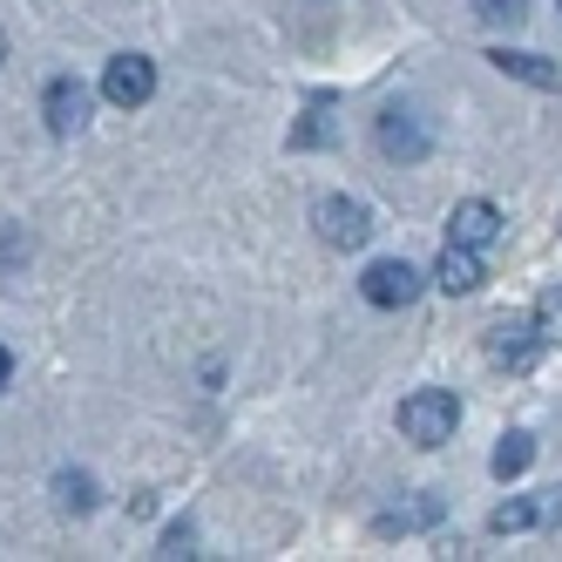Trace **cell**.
<instances>
[{
  "label": "cell",
  "instance_id": "obj_1",
  "mask_svg": "<svg viewBox=\"0 0 562 562\" xmlns=\"http://www.w3.org/2000/svg\"><path fill=\"white\" fill-rule=\"evenodd\" d=\"M454 427H461V400L448 386H420L400 400V434L414 448H440V440H454Z\"/></svg>",
  "mask_w": 562,
  "mask_h": 562
},
{
  "label": "cell",
  "instance_id": "obj_2",
  "mask_svg": "<svg viewBox=\"0 0 562 562\" xmlns=\"http://www.w3.org/2000/svg\"><path fill=\"white\" fill-rule=\"evenodd\" d=\"M359 292H367V305H380V312H400V305L420 299V271L407 258H380V265H367Z\"/></svg>",
  "mask_w": 562,
  "mask_h": 562
},
{
  "label": "cell",
  "instance_id": "obj_3",
  "mask_svg": "<svg viewBox=\"0 0 562 562\" xmlns=\"http://www.w3.org/2000/svg\"><path fill=\"white\" fill-rule=\"evenodd\" d=\"M318 237H326L333 251H359L373 237V211L359 204V196H326V204H318Z\"/></svg>",
  "mask_w": 562,
  "mask_h": 562
},
{
  "label": "cell",
  "instance_id": "obj_4",
  "mask_svg": "<svg viewBox=\"0 0 562 562\" xmlns=\"http://www.w3.org/2000/svg\"><path fill=\"white\" fill-rule=\"evenodd\" d=\"M102 95H109L115 109H143V102L156 95V61H149V55H115V61L102 68Z\"/></svg>",
  "mask_w": 562,
  "mask_h": 562
},
{
  "label": "cell",
  "instance_id": "obj_5",
  "mask_svg": "<svg viewBox=\"0 0 562 562\" xmlns=\"http://www.w3.org/2000/svg\"><path fill=\"white\" fill-rule=\"evenodd\" d=\"M89 109H95V95H89V82H75V75H55L48 95H42V115H48L55 136H75L89 123Z\"/></svg>",
  "mask_w": 562,
  "mask_h": 562
},
{
  "label": "cell",
  "instance_id": "obj_6",
  "mask_svg": "<svg viewBox=\"0 0 562 562\" xmlns=\"http://www.w3.org/2000/svg\"><path fill=\"white\" fill-rule=\"evenodd\" d=\"M448 237H454V245L488 251L495 237H502V211L488 204V196H468V204H454V217H448Z\"/></svg>",
  "mask_w": 562,
  "mask_h": 562
},
{
  "label": "cell",
  "instance_id": "obj_7",
  "mask_svg": "<svg viewBox=\"0 0 562 562\" xmlns=\"http://www.w3.org/2000/svg\"><path fill=\"white\" fill-rule=\"evenodd\" d=\"M481 278H488V271H481V251H474V245H454V237H448V251H440V265H434V285L454 292V299H468Z\"/></svg>",
  "mask_w": 562,
  "mask_h": 562
},
{
  "label": "cell",
  "instance_id": "obj_8",
  "mask_svg": "<svg viewBox=\"0 0 562 562\" xmlns=\"http://www.w3.org/2000/svg\"><path fill=\"white\" fill-rule=\"evenodd\" d=\"M380 149H386V156H400V164L427 156V130H420V115H414V109H386V115H380Z\"/></svg>",
  "mask_w": 562,
  "mask_h": 562
},
{
  "label": "cell",
  "instance_id": "obj_9",
  "mask_svg": "<svg viewBox=\"0 0 562 562\" xmlns=\"http://www.w3.org/2000/svg\"><path fill=\"white\" fill-rule=\"evenodd\" d=\"M488 61H495L502 75H515V82H529V89H555V82H562V68H549L542 55H521V48H495Z\"/></svg>",
  "mask_w": 562,
  "mask_h": 562
},
{
  "label": "cell",
  "instance_id": "obj_10",
  "mask_svg": "<svg viewBox=\"0 0 562 562\" xmlns=\"http://www.w3.org/2000/svg\"><path fill=\"white\" fill-rule=\"evenodd\" d=\"M529 333H536V326H515V318H502L495 339H488V352L508 359V367H529V359H536V339H529Z\"/></svg>",
  "mask_w": 562,
  "mask_h": 562
},
{
  "label": "cell",
  "instance_id": "obj_11",
  "mask_svg": "<svg viewBox=\"0 0 562 562\" xmlns=\"http://www.w3.org/2000/svg\"><path fill=\"white\" fill-rule=\"evenodd\" d=\"M495 536H521V529H542V502H529V495H515V502H502L495 508V521H488Z\"/></svg>",
  "mask_w": 562,
  "mask_h": 562
},
{
  "label": "cell",
  "instance_id": "obj_12",
  "mask_svg": "<svg viewBox=\"0 0 562 562\" xmlns=\"http://www.w3.org/2000/svg\"><path fill=\"white\" fill-rule=\"evenodd\" d=\"M529 461H536V440H529V434H502V448H495L488 468H495V481H515Z\"/></svg>",
  "mask_w": 562,
  "mask_h": 562
},
{
  "label": "cell",
  "instance_id": "obj_13",
  "mask_svg": "<svg viewBox=\"0 0 562 562\" xmlns=\"http://www.w3.org/2000/svg\"><path fill=\"white\" fill-rule=\"evenodd\" d=\"M536 339H542V346H562V285H549V292L536 299Z\"/></svg>",
  "mask_w": 562,
  "mask_h": 562
},
{
  "label": "cell",
  "instance_id": "obj_14",
  "mask_svg": "<svg viewBox=\"0 0 562 562\" xmlns=\"http://www.w3.org/2000/svg\"><path fill=\"white\" fill-rule=\"evenodd\" d=\"M55 495H61L68 515H89V508H95V474H61V481H55Z\"/></svg>",
  "mask_w": 562,
  "mask_h": 562
},
{
  "label": "cell",
  "instance_id": "obj_15",
  "mask_svg": "<svg viewBox=\"0 0 562 562\" xmlns=\"http://www.w3.org/2000/svg\"><path fill=\"white\" fill-rule=\"evenodd\" d=\"M474 14H481V21H495V27H502V21L515 27L521 14H529V0H474Z\"/></svg>",
  "mask_w": 562,
  "mask_h": 562
},
{
  "label": "cell",
  "instance_id": "obj_16",
  "mask_svg": "<svg viewBox=\"0 0 562 562\" xmlns=\"http://www.w3.org/2000/svg\"><path fill=\"white\" fill-rule=\"evenodd\" d=\"M326 136H333V123H326V109H312L305 123L292 130V149H312V143H326Z\"/></svg>",
  "mask_w": 562,
  "mask_h": 562
},
{
  "label": "cell",
  "instance_id": "obj_17",
  "mask_svg": "<svg viewBox=\"0 0 562 562\" xmlns=\"http://www.w3.org/2000/svg\"><path fill=\"white\" fill-rule=\"evenodd\" d=\"M190 542H196V536H190V521H183V529L164 536V549H156V555H190Z\"/></svg>",
  "mask_w": 562,
  "mask_h": 562
},
{
  "label": "cell",
  "instance_id": "obj_18",
  "mask_svg": "<svg viewBox=\"0 0 562 562\" xmlns=\"http://www.w3.org/2000/svg\"><path fill=\"white\" fill-rule=\"evenodd\" d=\"M542 529H562V488L542 495Z\"/></svg>",
  "mask_w": 562,
  "mask_h": 562
},
{
  "label": "cell",
  "instance_id": "obj_19",
  "mask_svg": "<svg viewBox=\"0 0 562 562\" xmlns=\"http://www.w3.org/2000/svg\"><path fill=\"white\" fill-rule=\"evenodd\" d=\"M8 380H14V352L0 346V393H8Z\"/></svg>",
  "mask_w": 562,
  "mask_h": 562
},
{
  "label": "cell",
  "instance_id": "obj_20",
  "mask_svg": "<svg viewBox=\"0 0 562 562\" xmlns=\"http://www.w3.org/2000/svg\"><path fill=\"white\" fill-rule=\"evenodd\" d=\"M0 61H8V34H0Z\"/></svg>",
  "mask_w": 562,
  "mask_h": 562
}]
</instances>
